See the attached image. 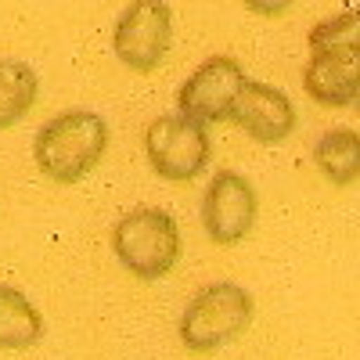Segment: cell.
Wrapping results in <instances>:
<instances>
[{"label":"cell","mask_w":360,"mask_h":360,"mask_svg":"<svg viewBox=\"0 0 360 360\" xmlns=\"http://www.w3.org/2000/svg\"><path fill=\"white\" fill-rule=\"evenodd\" d=\"M108 152V123L98 112H62L33 141V159L40 173L54 184H76L94 169Z\"/></svg>","instance_id":"obj_1"},{"label":"cell","mask_w":360,"mask_h":360,"mask_svg":"<svg viewBox=\"0 0 360 360\" xmlns=\"http://www.w3.org/2000/svg\"><path fill=\"white\" fill-rule=\"evenodd\" d=\"M112 249L134 278L159 281L180 259V231L166 209L141 205L112 227Z\"/></svg>","instance_id":"obj_2"},{"label":"cell","mask_w":360,"mask_h":360,"mask_svg":"<svg viewBox=\"0 0 360 360\" xmlns=\"http://www.w3.org/2000/svg\"><path fill=\"white\" fill-rule=\"evenodd\" d=\"M252 295L234 285L217 281L195 292V299L180 314V342L195 353H209L231 339H238L252 324Z\"/></svg>","instance_id":"obj_3"},{"label":"cell","mask_w":360,"mask_h":360,"mask_svg":"<svg viewBox=\"0 0 360 360\" xmlns=\"http://www.w3.org/2000/svg\"><path fill=\"white\" fill-rule=\"evenodd\" d=\"M144 152L152 169L162 180H173V184H184V180H195L205 166L209 155H213V141H209L205 123H195L188 115H159L144 134Z\"/></svg>","instance_id":"obj_4"},{"label":"cell","mask_w":360,"mask_h":360,"mask_svg":"<svg viewBox=\"0 0 360 360\" xmlns=\"http://www.w3.org/2000/svg\"><path fill=\"white\" fill-rule=\"evenodd\" d=\"M169 40H173V11L166 0H130L112 33L115 58L141 76L155 72L166 62Z\"/></svg>","instance_id":"obj_5"},{"label":"cell","mask_w":360,"mask_h":360,"mask_svg":"<svg viewBox=\"0 0 360 360\" xmlns=\"http://www.w3.org/2000/svg\"><path fill=\"white\" fill-rule=\"evenodd\" d=\"M245 69L234 58L217 54L184 79V86L176 90V108L195 123H224V119H231L234 98L245 86Z\"/></svg>","instance_id":"obj_6"},{"label":"cell","mask_w":360,"mask_h":360,"mask_svg":"<svg viewBox=\"0 0 360 360\" xmlns=\"http://www.w3.org/2000/svg\"><path fill=\"white\" fill-rule=\"evenodd\" d=\"M202 224H205V234L213 238L217 245H238L252 231L256 191L242 173L220 169L209 180L205 198H202Z\"/></svg>","instance_id":"obj_7"},{"label":"cell","mask_w":360,"mask_h":360,"mask_svg":"<svg viewBox=\"0 0 360 360\" xmlns=\"http://www.w3.org/2000/svg\"><path fill=\"white\" fill-rule=\"evenodd\" d=\"M231 119L242 127L252 141L259 144H278L295 130V105L288 101L285 90L259 83V79H245V86L238 90Z\"/></svg>","instance_id":"obj_8"},{"label":"cell","mask_w":360,"mask_h":360,"mask_svg":"<svg viewBox=\"0 0 360 360\" xmlns=\"http://www.w3.org/2000/svg\"><path fill=\"white\" fill-rule=\"evenodd\" d=\"M307 98L324 108H346L360 94V47L317 51L303 69Z\"/></svg>","instance_id":"obj_9"},{"label":"cell","mask_w":360,"mask_h":360,"mask_svg":"<svg viewBox=\"0 0 360 360\" xmlns=\"http://www.w3.org/2000/svg\"><path fill=\"white\" fill-rule=\"evenodd\" d=\"M44 339V317L25 292L0 285V349H29Z\"/></svg>","instance_id":"obj_10"},{"label":"cell","mask_w":360,"mask_h":360,"mask_svg":"<svg viewBox=\"0 0 360 360\" xmlns=\"http://www.w3.org/2000/svg\"><path fill=\"white\" fill-rule=\"evenodd\" d=\"M314 162L335 188H349L360 176V134L349 127L328 130L314 148Z\"/></svg>","instance_id":"obj_11"},{"label":"cell","mask_w":360,"mask_h":360,"mask_svg":"<svg viewBox=\"0 0 360 360\" xmlns=\"http://www.w3.org/2000/svg\"><path fill=\"white\" fill-rule=\"evenodd\" d=\"M37 94H40L37 69L15 62V58H0V130L25 119V112L37 105Z\"/></svg>","instance_id":"obj_12"},{"label":"cell","mask_w":360,"mask_h":360,"mask_svg":"<svg viewBox=\"0 0 360 360\" xmlns=\"http://www.w3.org/2000/svg\"><path fill=\"white\" fill-rule=\"evenodd\" d=\"M310 54L317 51H342V47H360V15L353 8L332 15V18H324L310 29Z\"/></svg>","instance_id":"obj_13"},{"label":"cell","mask_w":360,"mask_h":360,"mask_svg":"<svg viewBox=\"0 0 360 360\" xmlns=\"http://www.w3.org/2000/svg\"><path fill=\"white\" fill-rule=\"evenodd\" d=\"M242 4L252 11V15H263V18H281L295 0H242Z\"/></svg>","instance_id":"obj_14"}]
</instances>
